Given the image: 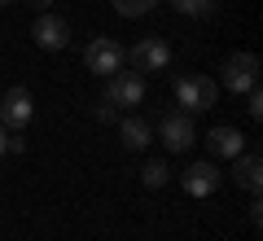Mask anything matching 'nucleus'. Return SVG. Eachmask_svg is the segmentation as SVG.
Wrapping results in <instances>:
<instances>
[{"mask_svg":"<svg viewBox=\"0 0 263 241\" xmlns=\"http://www.w3.org/2000/svg\"><path fill=\"white\" fill-rule=\"evenodd\" d=\"M215 97H219V84L206 79V75H180V79H176V105H180V114L211 110Z\"/></svg>","mask_w":263,"mask_h":241,"instance_id":"nucleus-1","label":"nucleus"},{"mask_svg":"<svg viewBox=\"0 0 263 241\" xmlns=\"http://www.w3.org/2000/svg\"><path fill=\"white\" fill-rule=\"evenodd\" d=\"M123 62H127V48H123L119 40H110V35H97V40H88V48H84V66H88L92 75L110 79L114 70H123Z\"/></svg>","mask_w":263,"mask_h":241,"instance_id":"nucleus-2","label":"nucleus"},{"mask_svg":"<svg viewBox=\"0 0 263 241\" xmlns=\"http://www.w3.org/2000/svg\"><path fill=\"white\" fill-rule=\"evenodd\" d=\"M219 84H224L228 92H237V97H246L250 88H259V57H254V53H233L224 62Z\"/></svg>","mask_w":263,"mask_h":241,"instance_id":"nucleus-3","label":"nucleus"},{"mask_svg":"<svg viewBox=\"0 0 263 241\" xmlns=\"http://www.w3.org/2000/svg\"><path fill=\"white\" fill-rule=\"evenodd\" d=\"M105 101L114 105V110H132V105L145 101V75L136 70H114L110 84H105Z\"/></svg>","mask_w":263,"mask_h":241,"instance_id":"nucleus-4","label":"nucleus"},{"mask_svg":"<svg viewBox=\"0 0 263 241\" xmlns=\"http://www.w3.org/2000/svg\"><path fill=\"white\" fill-rule=\"evenodd\" d=\"M127 57H132V70H136V75H158V70L171 66V44L162 35H145Z\"/></svg>","mask_w":263,"mask_h":241,"instance_id":"nucleus-5","label":"nucleus"},{"mask_svg":"<svg viewBox=\"0 0 263 241\" xmlns=\"http://www.w3.org/2000/svg\"><path fill=\"white\" fill-rule=\"evenodd\" d=\"M158 136H162V145H167V154H189L193 149V140H197V127H193V114H162V123H158Z\"/></svg>","mask_w":263,"mask_h":241,"instance_id":"nucleus-6","label":"nucleus"},{"mask_svg":"<svg viewBox=\"0 0 263 241\" xmlns=\"http://www.w3.org/2000/svg\"><path fill=\"white\" fill-rule=\"evenodd\" d=\"M35 114V101H31L27 88H9V92H0V127L5 132H22Z\"/></svg>","mask_w":263,"mask_h":241,"instance_id":"nucleus-7","label":"nucleus"},{"mask_svg":"<svg viewBox=\"0 0 263 241\" xmlns=\"http://www.w3.org/2000/svg\"><path fill=\"white\" fill-rule=\"evenodd\" d=\"M180 184H184L189 197H211V193H219V184H224V171H219L215 162H193V167L180 176Z\"/></svg>","mask_w":263,"mask_h":241,"instance_id":"nucleus-8","label":"nucleus"},{"mask_svg":"<svg viewBox=\"0 0 263 241\" xmlns=\"http://www.w3.org/2000/svg\"><path fill=\"white\" fill-rule=\"evenodd\" d=\"M31 35H35V44L44 48V53H62V48L70 44V27H66V18H57V13H40L35 27H31Z\"/></svg>","mask_w":263,"mask_h":241,"instance_id":"nucleus-9","label":"nucleus"},{"mask_svg":"<svg viewBox=\"0 0 263 241\" xmlns=\"http://www.w3.org/2000/svg\"><path fill=\"white\" fill-rule=\"evenodd\" d=\"M233 162H237V167H233V180L246 189V193H259V189H263V158L254 154V149H241Z\"/></svg>","mask_w":263,"mask_h":241,"instance_id":"nucleus-10","label":"nucleus"},{"mask_svg":"<svg viewBox=\"0 0 263 241\" xmlns=\"http://www.w3.org/2000/svg\"><path fill=\"white\" fill-rule=\"evenodd\" d=\"M202 145H206V154H215V158H237L246 149V136L237 127H211Z\"/></svg>","mask_w":263,"mask_h":241,"instance_id":"nucleus-11","label":"nucleus"},{"mask_svg":"<svg viewBox=\"0 0 263 241\" xmlns=\"http://www.w3.org/2000/svg\"><path fill=\"white\" fill-rule=\"evenodd\" d=\"M119 136H123V145H127L132 154H136V149H145V145H149V136H154V132H149V123H145V119L127 114V119H119Z\"/></svg>","mask_w":263,"mask_h":241,"instance_id":"nucleus-12","label":"nucleus"},{"mask_svg":"<svg viewBox=\"0 0 263 241\" xmlns=\"http://www.w3.org/2000/svg\"><path fill=\"white\" fill-rule=\"evenodd\" d=\"M167 180H171V167H167V158H149V162L141 167V184H145V189H162Z\"/></svg>","mask_w":263,"mask_h":241,"instance_id":"nucleus-13","label":"nucleus"},{"mask_svg":"<svg viewBox=\"0 0 263 241\" xmlns=\"http://www.w3.org/2000/svg\"><path fill=\"white\" fill-rule=\"evenodd\" d=\"M171 9L184 13V18H211L219 9V0H171Z\"/></svg>","mask_w":263,"mask_h":241,"instance_id":"nucleus-14","label":"nucleus"},{"mask_svg":"<svg viewBox=\"0 0 263 241\" xmlns=\"http://www.w3.org/2000/svg\"><path fill=\"white\" fill-rule=\"evenodd\" d=\"M154 5H158V0H114V9H119L123 18H145Z\"/></svg>","mask_w":263,"mask_h":241,"instance_id":"nucleus-15","label":"nucleus"},{"mask_svg":"<svg viewBox=\"0 0 263 241\" xmlns=\"http://www.w3.org/2000/svg\"><path fill=\"white\" fill-rule=\"evenodd\" d=\"M246 114H250L254 123L263 119V92H259V88H250V92H246Z\"/></svg>","mask_w":263,"mask_h":241,"instance_id":"nucleus-16","label":"nucleus"},{"mask_svg":"<svg viewBox=\"0 0 263 241\" xmlns=\"http://www.w3.org/2000/svg\"><path fill=\"white\" fill-rule=\"evenodd\" d=\"M5 154H27V140H22L18 132H9V140H5Z\"/></svg>","mask_w":263,"mask_h":241,"instance_id":"nucleus-17","label":"nucleus"},{"mask_svg":"<svg viewBox=\"0 0 263 241\" xmlns=\"http://www.w3.org/2000/svg\"><path fill=\"white\" fill-rule=\"evenodd\" d=\"M97 119H101V123H119V110H114L110 101H101V105H97Z\"/></svg>","mask_w":263,"mask_h":241,"instance_id":"nucleus-18","label":"nucleus"},{"mask_svg":"<svg viewBox=\"0 0 263 241\" xmlns=\"http://www.w3.org/2000/svg\"><path fill=\"white\" fill-rule=\"evenodd\" d=\"M250 224H254V228L263 224V202H259V193H254V202H250Z\"/></svg>","mask_w":263,"mask_h":241,"instance_id":"nucleus-19","label":"nucleus"},{"mask_svg":"<svg viewBox=\"0 0 263 241\" xmlns=\"http://www.w3.org/2000/svg\"><path fill=\"white\" fill-rule=\"evenodd\" d=\"M31 9H40V13H48V5H53V0H27Z\"/></svg>","mask_w":263,"mask_h":241,"instance_id":"nucleus-20","label":"nucleus"},{"mask_svg":"<svg viewBox=\"0 0 263 241\" xmlns=\"http://www.w3.org/2000/svg\"><path fill=\"white\" fill-rule=\"evenodd\" d=\"M5 140H9V132H5V127H0V154H5Z\"/></svg>","mask_w":263,"mask_h":241,"instance_id":"nucleus-21","label":"nucleus"},{"mask_svg":"<svg viewBox=\"0 0 263 241\" xmlns=\"http://www.w3.org/2000/svg\"><path fill=\"white\" fill-rule=\"evenodd\" d=\"M0 5H13V0H0Z\"/></svg>","mask_w":263,"mask_h":241,"instance_id":"nucleus-22","label":"nucleus"}]
</instances>
